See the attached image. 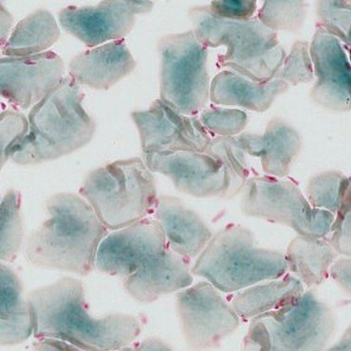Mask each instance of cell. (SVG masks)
Here are the masks:
<instances>
[{
  "instance_id": "1",
  "label": "cell",
  "mask_w": 351,
  "mask_h": 351,
  "mask_svg": "<svg viewBox=\"0 0 351 351\" xmlns=\"http://www.w3.org/2000/svg\"><path fill=\"white\" fill-rule=\"evenodd\" d=\"M34 335L65 341L84 351H114L141 335L139 319L125 313L96 318L88 313L82 281L65 278L29 294Z\"/></svg>"
},
{
  "instance_id": "2",
  "label": "cell",
  "mask_w": 351,
  "mask_h": 351,
  "mask_svg": "<svg viewBox=\"0 0 351 351\" xmlns=\"http://www.w3.org/2000/svg\"><path fill=\"white\" fill-rule=\"evenodd\" d=\"M46 209L48 217L25 244V258L39 268L88 276L108 230L90 205L73 193L49 197Z\"/></svg>"
},
{
  "instance_id": "3",
  "label": "cell",
  "mask_w": 351,
  "mask_h": 351,
  "mask_svg": "<svg viewBox=\"0 0 351 351\" xmlns=\"http://www.w3.org/2000/svg\"><path fill=\"white\" fill-rule=\"evenodd\" d=\"M197 41L206 49L223 46L217 65L230 69L256 82L278 77L287 54L278 33L267 28L258 17L244 21H226L212 14L208 6L188 12Z\"/></svg>"
},
{
  "instance_id": "4",
  "label": "cell",
  "mask_w": 351,
  "mask_h": 351,
  "mask_svg": "<svg viewBox=\"0 0 351 351\" xmlns=\"http://www.w3.org/2000/svg\"><path fill=\"white\" fill-rule=\"evenodd\" d=\"M80 86L70 75L29 113V134L12 162L37 165L71 154L88 145L95 122L83 108Z\"/></svg>"
},
{
  "instance_id": "5",
  "label": "cell",
  "mask_w": 351,
  "mask_h": 351,
  "mask_svg": "<svg viewBox=\"0 0 351 351\" xmlns=\"http://www.w3.org/2000/svg\"><path fill=\"white\" fill-rule=\"evenodd\" d=\"M288 271L285 254L256 244L251 230L230 223L213 236L192 267L221 293L233 294Z\"/></svg>"
},
{
  "instance_id": "6",
  "label": "cell",
  "mask_w": 351,
  "mask_h": 351,
  "mask_svg": "<svg viewBox=\"0 0 351 351\" xmlns=\"http://www.w3.org/2000/svg\"><path fill=\"white\" fill-rule=\"evenodd\" d=\"M79 194L110 231L147 219L159 200L154 176L141 158L115 160L88 173Z\"/></svg>"
},
{
  "instance_id": "7",
  "label": "cell",
  "mask_w": 351,
  "mask_h": 351,
  "mask_svg": "<svg viewBox=\"0 0 351 351\" xmlns=\"http://www.w3.org/2000/svg\"><path fill=\"white\" fill-rule=\"evenodd\" d=\"M336 330L330 306L313 290L250 321L241 351H327Z\"/></svg>"
},
{
  "instance_id": "8",
  "label": "cell",
  "mask_w": 351,
  "mask_h": 351,
  "mask_svg": "<svg viewBox=\"0 0 351 351\" xmlns=\"http://www.w3.org/2000/svg\"><path fill=\"white\" fill-rule=\"evenodd\" d=\"M158 51L160 100L182 114L197 116L210 99L208 49L197 41L191 29L160 37Z\"/></svg>"
},
{
  "instance_id": "9",
  "label": "cell",
  "mask_w": 351,
  "mask_h": 351,
  "mask_svg": "<svg viewBox=\"0 0 351 351\" xmlns=\"http://www.w3.org/2000/svg\"><path fill=\"white\" fill-rule=\"evenodd\" d=\"M242 192L241 211L247 217L285 225L299 236L323 239L330 233L335 215L313 208L293 180L254 176Z\"/></svg>"
},
{
  "instance_id": "10",
  "label": "cell",
  "mask_w": 351,
  "mask_h": 351,
  "mask_svg": "<svg viewBox=\"0 0 351 351\" xmlns=\"http://www.w3.org/2000/svg\"><path fill=\"white\" fill-rule=\"evenodd\" d=\"M176 308L184 342L194 351L219 348L241 323L229 301L208 281L178 293Z\"/></svg>"
},
{
  "instance_id": "11",
  "label": "cell",
  "mask_w": 351,
  "mask_h": 351,
  "mask_svg": "<svg viewBox=\"0 0 351 351\" xmlns=\"http://www.w3.org/2000/svg\"><path fill=\"white\" fill-rule=\"evenodd\" d=\"M150 171L172 180L178 191L208 199H232L239 194L224 165L206 153L178 152L143 155Z\"/></svg>"
},
{
  "instance_id": "12",
  "label": "cell",
  "mask_w": 351,
  "mask_h": 351,
  "mask_svg": "<svg viewBox=\"0 0 351 351\" xmlns=\"http://www.w3.org/2000/svg\"><path fill=\"white\" fill-rule=\"evenodd\" d=\"M131 118L139 132L143 155L205 153L213 139L199 118L182 114L160 99L155 100L147 110L133 111Z\"/></svg>"
},
{
  "instance_id": "13",
  "label": "cell",
  "mask_w": 351,
  "mask_h": 351,
  "mask_svg": "<svg viewBox=\"0 0 351 351\" xmlns=\"http://www.w3.org/2000/svg\"><path fill=\"white\" fill-rule=\"evenodd\" d=\"M152 1L106 0L95 6L66 7L59 12V22L66 33L96 48L108 41L121 40L131 33L136 16L152 11Z\"/></svg>"
},
{
  "instance_id": "14",
  "label": "cell",
  "mask_w": 351,
  "mask_h": 351,
  "mask_svg": "<svg viewBox=\"0 0 351 351\" xmlns=\"http://www.w3.org/2000/svg\"><path fill=\"white\" fill-rule=\"evenodd\" d=\"M168 248L164 230L153 217L113 231L104 239L96 256V268L123 279Z\"/></svg>"
},
{
  "instance_id": "15",
  "label": "cell",
  "mask_w": 351,
  "mask_h": 351,
  "mask_svg": "<svg viewBox=\"0 0 351 351\" xmlns=\"http://www.w3.org/2000/svg\"><path fill=\"white\" fill-rule=\"evenodd\" d=\"M65 65L48 51L27 58L0 60V93L14 108L28 110L40 103L60 84Z\"/></svg>"
},
{
  "instance_id": "16",
  "label": "cell",
  "mask_w": 351,
  "mask_h": 351,
  "mask_svg": "<svg viewBox=\"0 0 351 351\" xmlns=\"http://www.w3.org/2000/svg\"><path fill=\"white\" fill-rule=\"evenodd\" d=\"M346 51L336 37L316 28L310 46L316 77L311 98L338 112L351 110V63Z\"/></svg>"
},
{
  "instance_id": "17",
  "label": "cell",
  "mask_w": 351,
  "mask_h": 351,
  "mask_svg": "<svg viewBox=\"0 0 351 351\" xmlns=\"http://www.w3.org/2000/svg\"><path fill=\"white\" fill-rule=\"evenodd\" d=\"M189 259L182 258L168 247L139 271L123 279L125 291L140 303H152L160 296L184 290L192 285Z\"/></svg>"
},
{
  "instance_id": "18",
  "label": "cell",
  "mask_w": 351,
  "mask_h": 351,
  "mask_svg": "<svg viewBox=\"0 0 351 351\" xmlns=\"http://www.w3.org/2000/svg\"><path fill=\"white\" fill-rule=\"evenodd\" d=\"M136 66L137 62L125 39H121L86 49L74 56L69 65V75L78 85L108 90L130 75Z\"/></svg>"
},
{
  "instance_id": "19",
  "label": "cell",
  "mask_w": 351,
  "mask_h": 351,
  "mask_svg": "<svg viewBox=\"0 0 351 351\" xmlns=\"http://www.w3.org/2000/svg\"><path fill=\"white\" fill-rule=\"evenodd\" d=\"M243 152L261 159L266 176L284 179L302 149V138L295 128L280 118H274L263 134L243 132L237 136Z\"/></svg>"
},
{
  "instance_id": "20",
  "label": "cell",
  "mask_w": 351,
  "mask_h": 351,
  "mask_svg": "<svg viewBox=\"0 0 351 351\" xmlns=\"http://www.w3.org/2000/svg\"><path fill=\"white\" fill-rule=\"evenodd\" d=\"M152 217L164 230L168 247L189 261L197 258L214 236L202 217L176 197H159Z\"/></svg>"
},
{
  "instance_id": "21",
  "label": "cell",
  "mask_w": 351,
  "mask_h": 351,
  "mask_svg": "<svg viewBox=\"0 0 351 351\" xmlns=\"http://www.w3.org/2000/svg\"><path fill=\"white\" fill-rule=\"evenodd\" d=\"M289 88L290 86L278 77L256 82L234 71H223L212 80L210 101L215 105L241 106L256 112H265Z\"/></svg>"
},
{
  "instance_id": "22",
  "label": "cell",
  "mask_w": 351,
  "mask_h": 351,
  "mask_svg": "<svg viewBox=\"0 0 351 351\" xmlns=\"http://www.w3.org/2000/svg\"><path fill=\"white\" fill-rule=\"evenodd\" d=\"M304 293L302 282L293 274H286L282 278L261 282L231 294L228 301L241 320L251 321L295 302Z\"/></svg>"
},
{
  "instance_id": "23",
  "label": "cell",
  "mask_w": 351,
  "mask_h": 351,
  "mask_svg": "<svg viewBox=\"0 0 351 351\" xmlns=\"http://www.w3.org/2000/svg\"><path fill=\"white\" fill-rule=\"evenodd\" d=\"M0 338L2 346L19 345L34 333V313L22 296L21 279L9 267L0 266Z\"/></svg>"
},
{
  "instance_id": "24",
  "label": "cell",
  "mask_w": 351,
  "mask_h": 351,
  "mask_svg": "<svg viewBox=\"0 0 351 351\" xmlns=\"http://www.w3.org/2000/svg\"><path fill=\"white\" fill-rule=\"evenodd\" d=\"M336 250L328 237L299 236L287 248V267L304 286L313 290L330 276V269L338 259Z\"/></svg>"
},
{
  "instance_id": "25",
  "label": "cell",
  "mask_w": 351,
  "mask_h": 351,
  "mask_svg": "<svg viewBox=\"0 0 351 351\" xmlns=\"http://www.w3.org/2000/svg\"><path fill=\"white\" fill-rule=\"evenodd\" d=\"M59 36L60 29L53 14L47 10H36L16 25L2 47V54L6 58H27L43 53Z\"/></svg>"
},
{
  "instance_id": "26",
  "label": "cell",
  "mask_w": 351,
  "mask_h": 351,
  "mask_svg": "<svg viewBox=\"0 0 351 351\" xmlns=\"http://www.w3.org/2000/svg\"><path fill=\"white\" fill-rule=\"evenodd\" d=\"M21 207V193L16 190L10 189L4 195L0 205L1 261H14L23 243L24 230Z\"/></svg>"
},
{
  "instance_id": "27",
  "label": "cell",
  "mask_w": 351,
  "mask_h": 351,
  "mask_svg": "<svg viewBox=\"0 0 351 351\" xmlns=\"http://www.w3.org/2000/svg\"><path fill=\"white\" fill-rule=\"evenodd\" d=\"M348 184L342 172L331 170L311 177L306 185V199L313 208L337 214Z\"/></svg>"
},
{
  "instance_id": "28",
  "label": "cell",
  "mask_w": 351,
  "mask_h": 351,
  "mask_svg": "<svg viewBox=\"0 0 351 351\" xmlns=\"http://www.w3.org/2000/svg\"><path fill=\"white\" fill-rule=\"evenodd\" d=\"M308 4L306 1H271L266 0L258 10V19L267 28L298 32L305 22Z\"/></svg>"
},
{
  "instance_id": "29",
  "label": "cell",
  "mask_w": 351,
  "mask_h": 351,
  "mask_svg": "<svg viewBox=\"0 0 351 351\" xmlns=\"http://www.w3.org/2000/svg\"><path fill=\"white\" fill-rule=\"evenodd\" d=\"M205 153L219 160L231 176L239 192L243 191L250 179V168L246 153L237 137L213 138Z\"/></svg>"
},
{
  "instance_id": "30",
  "label": "cell",
  "mask_w": 351,
  "mask_h": 351,
  "mask_svg": "<svg viewBox=\"0 0 351 351\" xmlns=\"http://www.w3.org/2000/svg\"><path fill=\"white\" fill-rule=\"evenodd\" d=\"M316 28L336 37L346 48L351 47V1H317Z\"/></svg>"
},
{
  "instance_id": "31",
  "label": "cell",
  "mask_w": 351,
  "mask_h": 351,
  "mask_svg": "<svg viewBox=\"0 0 351 351\" xmlns=\"http://www.w3.org/2000/svg\"><path fill=\"white\" fill-rule=\"evenodd\" d=\"M204 127L216 137H237L243 133L248 117L244 111L209 106L200 112Z\"/></svg>"
},
{
  "instance_id": "32",
  "label": "cell",
  "mask_w": 351,
  "mask_h": 351,
  "mask_svg": "<svg viewBox=\"0 0 351 351\" xmlns=\"http://www.w3.org/2000/svg\"><path fill=\"white\" fill-rule=\"evenodd\" d=\"M278 77L285 81L289 86H293L310 83L313 80L315 71L308 42L299 40L293 44Z\"/></svg>"
},
{
  "instance_id": "33",
  "label": "cell",
  "mask_w": 351,
  "mask_h": 351,
  "mask_svg": "<svg viewBox=\"0 0 351 351\" xmlns=\"http://www.w3.org/2000/svg\"><path fill=\"white\" fill-rule=\"evenodd\" d=\"M1 123V168L7 160L12 159L16 154L25 139L29 134V120L22 113L16 110H7L2 111L0 116Z\"/></svg>"
},
{
  "instance_id": "34",
  "label": "cell",
  "mask_w": 351,
  "mask_h": 351,
  "mask_svg": "<svg viewBox=\"0 0 351 351\" xmlns=\"http://www.w3.org/2000/svg\"><path fill=\"white\" fill-rule=\"evenodd\" d=\"M328 239L338 254L351 258V177Z\"/></svg>"
},
{
  "instance_id": "35",
  "label": "cell",
  "mask_w": 351,
  "mask_h": 351,
  "mask_svg": "<svg viewBox=\"0 0 351 351\" xmlns=\"http://www.w3.org/2000/svg\"><path fill=\"white\" fill-rule=\"evenodd\" d=\"M212 14L226 21H244L254 19L258 4L256 0L243 1H212L209 5Z\"/></svg>"
},
{
  "instance_id": "36",
  "label": "cell",
  "mask_w": 351,
  "mask_h": 351,
  "mask_svg": "<svg viewBox=\"0 0 351 351\" xmlns=\"http://www.w3.org/2000/svg\"><path fill=\"white\" fill-rule=\"evenodd\" d=\"M330 278L343 291L351 295V258H338L331 267Z\"/></svg>"
},
{
  "instance_id": "37",
  "label": "cell",
  "mask_w": 351,
  "mask_h": 351,
  "mask_svg": "<svg viewBox=\"0 0 351 351\" xmlns=\"http://www.w3.org/2000/svg\"><path fill=\"white\" fill-rule=\"evenodd\" d=\"M34 351H84L71 343L54 338H39L34 343Z\"/></svg>"
},
{
  "instance_id": "38",
  "label": "cell",
  "mask_w": 351,
  "mask_h": 351,
  "mask_svg": "<svg viewBox=\"0 0 351 351\" xmlns=\"http://www.w3.org/2000/svg\"><path fill=\"white\" fill-rule=\"evenodd\" d=\"M120 351H174L164 340L160 338H148L134 346H127Z\"/></svg>"
},
{
  "instance_id": "39",
  "label": "cell",
  "mask_w": 351,
  "mask_h": 351,
  "mask_svg": "<svg viewBox=\"0 0 351 351\" xmlns=\"http://www.w3.org/2000/svg\"><path fill=\"white\" fill-rule=\"evenodd\" d=\"M14 19L9 12L1 4V48L6 44L9 39V32L11 31Z\"/></svg>"
},
{
  "instance_id": "40",
  "label": "cell",
  "mask_w": 351,
  "mask_h": 351,
  "mask_svg": "<svg viewBox=\"0 0 351 351\" xmlns=\"http://www.w3.org/2000/svg\"><path fill=\"white\" fill-rule=\"evenodd\" d=\"M327 351H351V323L339 341L328 348Z\"/></svg>"
},
{
  "instance_id": "41",
  "label": "cell",
  "mask_w": 351,
  "mask_h": 351,
  "mask_svg": "<svg viewBox=\"0 0 351 351\" xmlns=\"http://www.w3.org/2000/svg\"><path fill=\"white\" fill-rule=\"evenodd\" d=\"M346 48V47H345ZM347 51H348V58H350V63H351V49L350 48H346Z\"/></svg>"
},
{
  "instance_id": "42",
  "label": "cell",
  "mask_w": 351,
  "mask_h": 351,
  "mask_svg": "<svg viewBox=\"0 0 351 351\" xmlns=\"http://www.w3.org/2000/svg\"><path fill=\"white\" fill-rule=\"evenodd\" d=\"M350 49H351V47H350Z\"/></svg>"
}]
</instances>
